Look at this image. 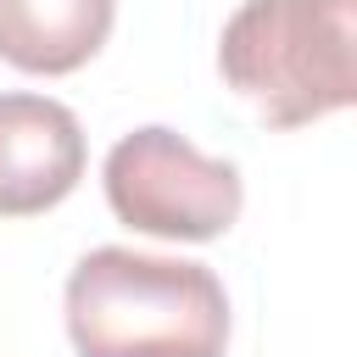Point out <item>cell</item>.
<instances>
[{
	"instance_id": "obj_2",
	"label": "cell",
	"mask_w": 357,
	"mask_h": 357,
	"mask_svg": "<svg viewBox=\"0 0 357 357\" xmlns=\"http://www.w3.org/2000/svg\"><path fill=\"white\" fill-rule=\"evenodd\" d=\"M218 67L268 128L346 112L357 100V0H245L223 22Z\"/></svg>"
},
{
	"instance_id": "obj_5",
	"label": "cell",
	"mask_w": 357,
	"mask_h": 357,
	"mask_svg": "<svg viewBox=\"0 0 357 357\" xmlns=\"http://www.w3.org/2000/svg\"><path fill=\"white\" fill-rule=\"evenodd\" d=\"M117 0H0V61L61 78L100 56Z\"/></svg>"
},
{
	"instance_id": "obj_1",
	"label": "cell",
	"mask_w": 357,
	"mask_h": 357,
	"mask_svg": "<svg viewBox=\"0 0 357 357\" xmlns=\"http://www.w3.org/2000/svg\"><path fill=\"white\" fill-rule=\"evenodd\" d=\"M67 335L78 357H223L229 296L206 262L95 245L67 273Z\"/></svg>"
},
{
	"instance_id": "obj_3",
	"label": "cell",
	"mask_w": 357,
	"mask_h": 357,
	"mask_svg": "<svg viewBox=\"0 0 357 357\" xmlns=\"http://www.w3.org/2000/svg\"><path fill=\"white\" fill-rule=\"evenodd\" d=\"M106 201L112 212L156 240H218L240 218V167L195 151L184 134L151 123L123 134L106 151Z\"/></svg>"
},
{
	"instance_id": "obj_4",
	"label": "cell",
	"mask_w": 357,
	"mask_h": 357,
	"mask_svg": "<svg viewBox=\"0 0 357 357\" xmlns=\"http://www.w3.org/2000/svg\"><path fill=\"white\" fill-rule=\"evenodd\" d=\"M84 178V128L50 95H0V218H39Z\"/></svg>"
}]
</instances>
